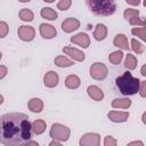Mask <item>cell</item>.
Returning <instances> with one entry per match:
<instances>
[{"instance_id": "obj_34", "label": "cell", "mask_w": 146, "mask_h": 146, "mask_svg": "<svg viewBox=\"0 0 146 146\" xmlns=\"http://www.w3.org/2000/svg\"><path fill=\"white\" fill-rule=\"evenodd\" d=\"M7 73H8V68H7V66H5V65H0V80L3 79V78L7 75Z\"/></svg>"}, {"instance_id": "obj_4", "label": "cell", "mask_w": 146, "mask_h": 146, "mask_svg": "<svg viewBox=\"0 0 146 146\" xmlns=\"http://www.w3.org/2000/svg\"><path fill=\"white\" fill-rule=\"evenodd\" d=\"M70 135H71L70 128H67L66 125L60 124V123H54L49 130V136L52 139L58 140L60 143L67 141L70 138Z\"/></svg>"}, {"instance_id": "obj_13", "label": "cell", "mask_w": 146, "mask_h": 146, "mask_svg": "<svg viewBox=\"0 0 146 146\" xmlns=\"http://www.w3.org/2000/svg\"><path fill=\"white\" fill-rule=\"evenodd\" d=\"M107 116L112 122L120 123V122H125L128 120L129 113L128 112H121V111H110Z\"/></svg>"}, {"instance_id": "obj_29", "label": "cell", "mask_w": 146, "mask_h": 146, "mask_svg": "<svg viewBox=\"0 0 146 146\" xmlns=\"http://www.w3.org/2000/svg\"><path fill=\"white\" fill-rule=\"evenodd\" d=\"M72 6V0H59L57 3V8L59 10H67Z\"/></svg>"}, {"instance_id": "obj_28", "label": "cell", "mask_w": 146, "mask_h": 146, "mask_svg": "<svg viewBox=\"0 0 146 146\" xmlns=\"http://www.w3.org/2000/svg\"><path fill=\"white\" fill-rule=\"evenodd\" d=\"M138 15H139V10H138V9H132V8H128V9H125L124 13H123V16H124L125 19H130V18L136 17V16H138Z\"/></svg>"}, {"instance_id": "obj_2", "label": "cell", "mask_w": 146, "mask_h": 146, "mask_svg": "<svg viewBox=\"0 0 146 146\" xmlns=\"http://www.w3.org/2000/svg\"><path fill=\"white\" fill-rule=\"evenodd\" d=\"M115 84L122 95L130 96L138 92L140 80L138 78H135L129 71H127L115 79Z\"/></svg>"}, {"instance_id": "obj_31", "label": "cell", "mask_w": 146, "mask_h": 146, "mask_svg": "<svg viewBox=\"0 0 146 146\" xmlns=\"http://www.w3.org/2000/svg\"><path fill=\"white\" fill-rule=\"evenodd\" d=\"M129 23L131 24V25H138V26H145V21H144V18L143 17H138V16H136V17H132V18H130L129 19Z\"/></svg>"}, {"instance_id": "obj_38", "label": "cell", "mask_w": 146, "mask_h": 146, "mask_svg": "<svg viewBox=\"0 0 146 146\" xmlns=\"http://www.w3.org/2000/svg\"><path fill=\"white\" fill-rule=\"evenodd\" d=\"M131 145H139V146H143L144 143H143V141H131V143L128 144V146H131Z\"/></svg>"}, {"instance_id": "obj_11", "label": "cell", "mask_w": 146, "mask_h": 146, "mask_svg": "<svg viewBox=\"0 0 146 146\" xmlns=\"http://www.w3.org/2000/svg\"><path fill=\"white\" fill-rule=\"evenodd\" d=\"M59 82V76L55 71H48L43 76V83L47 88H55Z\"/></svg>"}, {"instance_id": "obj_6", "label": "cell", "mask_w": 146, "mask_h": 146, "mask_svg": "<svg viewBox=\"0 0 146 146\" xmlns=\"http://www.w3.org/2000/svg\"><path fill=\"white\" fill-rule=\"evenodd\" d=\"M17 35L21 40H23L25 42H30L35 36V30H34V27L29 26V25H21V26H18Z\"/></svg>"}, {"instance_id": "obj_21", "label": "cell", "mask_w": 146, "mask_h": 146, "mask_svg": "<svg viewBox=\"0 0 146 146\" xmlns=\"http://www.w3.org/2000/svg\"><path fill=\"white\" fill-rule=\"evenodd\" d=\"M54 63H55V65L56 66H58V67H70V66H72L74 63H73V60H71V59H68L67 57H65V56H57L55 59H54Z\"/></svg>"}, {"instance_id": "obj_1", "label": "cell", "mask_w": 146, "mask_h": 146, "mask_svg": "<svg viewBox=\"0 0 146 146\" xmlns=\"http://www.w3.org/2000/svg\"><path fill=\"white\" fill-rule=\"evenodd\" d=\"M32 136V123L26 114L11 112L0 116V144L6 146L25 145Z\"/></svg>"}, {"instance_id": "obj_43", "label": "cell", "mask_w": 146, "mask_h": 146, "mask_svg": "<svg viewBox=\"0 0 146 146\" xmlns=\"http://www.w3.org/2000/svg\"><path fill=\"white\" fill-rule=\"evenodd\" d=\"M42 1H44V2H48V3H51V2H54L55 0H42Z\"/></svg>"}, {"instance_id": "obj_15", "label": "cell", "mask_w": 146, "mask_h": 146, "mask_svg": "<svg viewBox=\"0 0 146 146\" xmlns=\"http://www.w3.org/2000/svg\"><path fill=\"white\" fill-rule=\"evenodd\" d=\"M113 43L115 47L120 48V49H123V50H129L130 49V46H129V42H128V39L124 34H116L114 36V40H113Z\"/></svg>"}, {"instance_id": "obj_17", "label": "cell", "mask_w": 146, "mask_h": 146, "mask_svg": "<svg viewBox=\"0 0 146 146\" xmlns=\"http://www.w3.org/2000/svg\"><path fill=\"white\" fill-rule=\"evenodd\" d=\"M106 36H107V27L104 24L98 23L94 31V38L97 41H103L104 39H106Z\"/></svg>"}, {"instance_id": "obj_24", "label": "cell", "mask_w": 146, "mask_h": 146, "mask_svg": "<svg viewBox=\"0 0 146 146\" xmlns=\"http://www.w3.org/2000/svg\"><path fill=\"white\" fill-rule=\"evenodd\" d=\"M137 58L135 57V55L132 54H128L125 56V60H124V66L128 68V70H135L137 67Z\"/></svg>"}, {"instance_id": "obj_14", "label": "cell", "mask_w": 146, "mask_h": 146, "mask_svg": "<svg viewBox=\"0 0 146 146\" xmlns=\"http://www.w3.org/2000/svg\"><path fill=\"white\" fill-rule=\"evenodd\" d=\"M87 92H88V96H89L91 99L96 100V102H100V100H103V98H104V92H103V90H102L99 87H97V86H94V84L89 86V87L87 88Z\"/></svg>"}, {"instance_id": "obj_33", "label": "cell", "mask_w": 146, "mask_h": 146, "mask_svg": "<svg viewBox=\"0 0 146 146\" xmlns=\"http://www.w3.org/2000/svg\"><path fill=\"white\" fill-rule=\"evenodd\" d=\"M139 95L141 97H145L146 96V81H140V84H139Z\"/></svg>"}, {"instance_id": "obj_35", "label": "cell", "mask_w": 146, "mask_h": 146, "mask_svg": "<svg viewBox=\"0 0 146 146\" xmlns=\"http://www.w3.org/2000/svg\"><path fill=\"white\" fill-rule=\"evenodd\" d=\"M125 1H127V3L132 5V6H137L140 3V0H125Z\"/></svg>"}, {"instance_id": "obj_23", "label": "cell", "mask_w": 146, "mask_h": 146, "mask_svg": "<svg viewBox=\"0 0 146 146\" xmlns=\"http://www.w3.org/2000/svg\"><path fill=\"white\" fill-rule=\"evenodd\" d=\"M19 18L23 21V22H32L33 18H34V14L31 9H27V8H23L19 10V14H18Z\"/></svg>"}, {"instance_id": "obj_27", "label": "cell", "mask_w": 146, "mask_h": 146, "mask_svg": "<svg viewBox=\"0 0 146 146\" xmlns=\"http://www.w3.org/2000/svg\"><path fill=\"white\" fill-rule=\"evenodd\" d=\"M131 49L136 52V54H143L145 51V47L143 43H140L139 41H137L136 39L131 40Z\"/></svg>"}, {"instance_id": "obj_20", "label": "cell", "mask_w": 146, "mask_h": 146, "mask_svg": "<svg viewBox=\"0 0 146 146\" xmlns=\"http://www.w3.org/2000/svg\"><path fill=\"white\" fill-rule=\"evenodd\" d=\"M40 15H41L42 18L48 19V21H55V19H57V17H58V14H57L52 8H50V7H44V8H42L41 11H40Z\"/></svg>"}, {"instance_id": "obj_5", "label": "cell", "mask_w": 146, "mask_h": 146, "mask_svg": "<svg viewBox=\"0 0 146 146\" xmlns=\"http://www.w3.org/2000/svg\"><path fill=\"white\" fill-rule=\"evenodd\" d=\"M89 72H90V76H91L94 80L102 81V80H104V79L107 76L108 70H107V66H106L104 63L96 62V63H94V64L90 66Z\"/></svg>"}, {"instance_id": "obj_41", "label": "cell", "mask_w": 146, "mask_h": 146, "mask_svg": "<svg viewBox=\"0 0 146 146\" xmlns=\"http://www.w3.org/2000/svg\"><path fill=\"white\" fill-rule=\"evenodd\" d=\"M3 103V96L2 95H0V105Z\"/></svg>"}, {"instance_id": "obj_19", "label": "cell", "mask_w": 146, "mask_h": 146, "mask_svg": "<svg viewBox=\"0 0 146 146\" xmlns=\"http://www.w3.org/2000/svg\"><path fill=\"white\" fill-rule=\"evenodd\" d=\"M131 99L129 98H115L112 100L113 108H128L131 106Z\"/></svg>"}, {"instance_id": "obj_22", "label": "cell", "mask_w": 146, "mask_h": 146, "mask_svg": "<svg viewBox=\"0 0 146 146\" xmlns=\"http://www.w3.org/2000/svg\"><path fill=\"white\" fill-rule=\"evenodd\" d=\"M32 128H33V132L35 135H41V133H43L46 131L47 123L43 120H35L32 123Z\"/></svg>"}, {"instance_id": "obj_44", "label": "cell", "mask_w": 146, "mask_h": 146, "mask_svg": "<svg viewBox=\"0 0 146 146\" xmlns=\"http://www.w3.org/2000/svg\"><path fill=\"white\" fill-rule=\"evenodd\" d=\"M1 58H2V52L0 51V60H1Z\"/></svg>"}, {"instance_id": "obj_12", "label": "cell", "mask_w": 146, "mask_h": 146, "mask_svg": "<svg viewBox=\"0 0 146 146\" xmlns=\"http://www.w3.org/2000/svg\"><path fill=\"white\" fill-rule=\"evenodd\" d=\"M63 52L68 55L71 58H73L74 60H78V62H83L84 58H86V55L83 51L74 48V47H64L63 48Z\"/></svg>"}, {"instance_id": "obj_9", "label": "cell", "mask_w": 146, "mask_h": 146, "mask_svg": "<svg viewBox=\"0 0 146 146\" xmlns=\"http://www.w3.org/2000/svg\"><path fill=\"white\" fill-rule=\"evenodd\" d=\"M80 27V22L79 19L76 18H73V17H68L66 19L63 21L62 23V30L65 32V33H71L75 30H78Z\"/></svg>"}, {"instance_id": "obj_16", "label": "cell", "mask_w": 146, "mask_h": 146, "mask_svg": "<svg viewBox=\"0 0 146 146\" xmlns=\"http://www.w3.org/2000/svg\"><path fill=\"white\" fill-rule=\"evenodd\" d=\"M27 107L33 113H40L43 110V102L40 98H31L27 103Z\"/></svg>"}, {"instance_id": "obj_25", "label": "cell", "mask_w": 146, "mask_h": 146, "mask_svg": "<svg viewBox=\"0 0 146 146\" xmlns=\"http://www.w3.org/2000/svg\"><path fill=\"white\" fill-rule=\"evenodd\" d=\"M122 58H123V52H122L121 50L113 51V52L108 56V60H110L112 64H114V65L120 64V63H121V60H122Z\"/></svg>"}, {"instance_id": "obj_42", "label": "cell", "mask_w": 146, "mask_h": 146, "mask_svg": "<svg viewBox=\"0 0 146 146\" xmlns=\"http://www.w3.org/2000/svg\"><path fill=\"white\" fill-rule=\"evenodd\" d=\"M19 2H23V3H25V2H30L31 0H18Z\"/></svg>"}, {"instance_id": "obj_10", "label": "cell", "mask_w": 146, "mask_h": 146, "mask_svg": "<svg viewBox=\"0 0 146 146\" xmlns=\"http://www.w3.org/2000/svg\"><path fill=\"white\" fill-rule=\"evenodd\" d=\"M39 31H40V34L43 39H52L56 36L57 34V30L55 26L50 25V24H40V27H39Z\"/></svg>"}, {"instance_id": "obj_32", "label": "cell", "mask_w": 146, "mask_h": 146, "mask_svg": "<svg viewBox=\"0 0 146 146\" xmlns=\"http://www.w3.org/2000/svg\"><path fill=\"white\" fill-rule=\"evenodd\" d=\"M116 144H117L116 139L113 138L112 136H106L105 139H104V145L105 146H115Z\"/></svg>"}, {"instance_id": "obj_26", "label": "cell", "mask_w": 146, "mask_h": 146, "mask_svg": "<svg viewBox=\"0 0 146 146\" xmlns=\"http://www.w3.org/2000/svg\"><path fill=\"white\" fill-rule=\"evenodd\" d=\"M131 33L138 38H140L143 41L146 40V29L145 26H140V27H135L131 30Z\"/></svg>"}, {"instance_id": "obj_36", "label": "cell", "mask_w": 146, "mask_h": 146, "mask_svg": "<svg viewBox=\"0 0 146 146\" xmlns=\"http://www.w3.org/2000/svg\"><path fill=\"white\" fill-rule=\"evenodd\" d=\"M30 145H32V146H38V143L36 141H34V140H27L26 141V144H25V146H30Z\"/></svg>"}, {"instance_id": "obj_37", "label": "cell", "mask_w": 146, "mask_h": 146, "mask_svg": "<svg viewBox=\"0 0 146 146\" xmlns=\"http://www.w3.org/2000/svg\"><path fill=\"white\" fill-rule=\"evenodd\" d=\"M49 145H50V146H59V145H60V141L52 139V141H50V144H49Z\"/></svg>"}, {"instance_id": "obj_3", "label": "cell", "mask_w": 146, "mask_h": 146, "mask_svg": "<svg viewBox=\"0 0 146 146\" xmlns=\"http://www.w3.org/2000/svg\"><path fill=\"white\" fill-rule=\"evenodd\" d=\"M90 11L97 16H111L116 10L114 0H86Z\"/></svg>"}, {"instance_id": "obj_7", "label": "cell", "mask_w": 146, "mask_h": 146, "mask_svg": "<svg viewBox=\"0 0 146 146\" xmlns=\"http://www.w3.org/2000/svg\"><path fill=\"white\" fill-rule=\"evenodd\" d=\"M79 144L81 146H99L100 145V136L96 132H88L84 133Z\"/></svg>"}, {"instance_id": "obj_40", "label": "cell", "mask_w": 146, "mask_h": 146, "mask_svg": "<svg viewBox=\"0 0 146 146\" xmlns=\"http://www.w3.org/2000/svg\"><path fill=\"white\" fill-rule=\"evenodd\" d=\"M145 117H146V113H143V117H141L143 123H145V122H146V121H145Z\"/></svg>"}, {"instance_id": "obj_18", "label": "cell", "mask_w": 146, "mask_h": 146, "mask_svg": "<svg viewBox=\"0 0 146 146\" xmlns=\"http://www.w3.org/2000/svg\"><path fill=\"white\" fill-rule=\"evenodd\" d=\"M80 84H81V80L75 74H70L65 79V86L68 89H78L80 87Z\"/></svg>"}, {"instance_id": "obj_8", "label": "cell", "mask_w": 146, "mask_h": 146, "mask_svg": "<svg viewBox=\"0 0 146 146\" xmlns=\"http://www.w3.org/2000/svg\"><path fill=\"white\" fill-rule=\"evenodd\" d=\"M71 42L75 43V44H78L82 48H88L90 46V38L87 33L80 32V33H78V34H75L71 38Z\"/></svg>"}, {"instance_id": "obj_39", "label": "cell", "mask_w": 146, "mask_h": 146, "mask_svg": "<svg viewBox=\"0 0 146 146\" xmlns=\"http://www.w3.org/2000/svg\"><path fill=\"white\" fill-rule=\"evenodd\" d=\"M140 73H141V75H144V76L146 75V66H145V65L141 67V71H140Z\"/></svg>"}, {"instance_id": "obj_30", "label": "cell", "mask_w": 146, "mask_h": 146, "mask_svg": "<svg viewBox=\"0 0 146 146\" xmlns=\"http://www.w3.org/2000/svg\"><path fill=\"white\" fill-rule=\"evenodd\" d=\"M8 32H9V26H8V24H7L6 22H3V21H0V39L7 36Z\"/></svg>"}]
</instances>
